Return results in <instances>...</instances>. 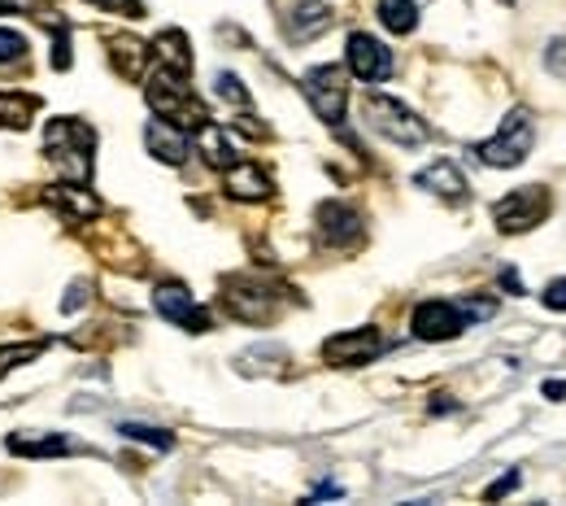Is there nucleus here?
I'll return each instance as SVG.
<instances>
[{
  "label": "nucleus",
  "instance_id": "obj_28",
  "mask_svg": "<svg viewBox=\"0 0 566 506\" xmlns=\"http://www.w3.org/2000/svg\"><path fill=\"white\" fill-rule=\"evenodd\" d=\"M458 310H462L467 319H489V314H493L496 306H493V301H489V297H467V301H462Z\"/></svg>",
  "mask_w": 566,
  "mask_h": 506
},
{
  "label": "nucleus",
  "instance_id": "obj_31",
  "mask_svg": "<svg viewBox=\"0 0 566 506\" xmlns=\"http://www.w3.org/2000/svg\"><path fill=\"white\" fill-rule=\"evenodd\" d=\"M514 485H518V472H510L505 481H496L493 489H489V498H501V494H505V489H514Z\"/></svg>",
  "mask_w": 566,
  "mask_h": 506
},
{
  "label": "nucleus",
  "instance_id": "obj_24",
  "mask_svg": "<svg viewBox=\"0 0 566 506\" xmlns=\"http://www.w3.org/2000/svg\"><path fill=\"white\" fill-rule=\"evenodd\" d=\"M118 433L132 436V441H144V445H157V450H170L175 436L161 433V428H148V424H118Z\"/></svg>",
  "mask_w": 566,
  "mask_h": 506
},
{
  "label": "nucleus",
  "instance_id": "obj_2",
  "mask_svg": "<svg viewBox=\"0 0 566 506\" xmlns=\"http://www.w3.org/2000/svg\"><path fill=\"white\" fill-rule=\"evenodd\" d=\"M44 145H49V157L62 166L66 179H74V184L87 179V171H92V145H96V136H92L87 123H78V118H53L49 132H44Z\"/></svg>",
  "mask_w": 566,
  "mask_h": 506
},
{
  "label": "nucleus",
  "instance_id": "obj_17",
  "mask_svg": "<svg viewBox=\"0 0 566 506\" xmlns=\"http://www.w3.org/2000/svg\"><path fill=\"white\" fill-rule=\"evenodd\" d=\"M332 22H336V13H332L327 4H296V9L287 13V31H292L296 44H301V40H314V35H323V31H332Z\"/></svg>",
  "mask_w": 566,
  "mask_h": 506
},
{
  "label": "nucleus",
  "instance_id": "obj_16",
  "mask_svg": "<svg viewBox=\"0 0 566 506\" xmlns=\"http://www.w3.org/2000/svg\"><path fill=\"white\" fill-rule=\"evenodd\" d=\"M227 193L240 197V202H262V197L271 193V179H266L262 166H253V162H235V166H227Z\"/></svg>",
  "mask_w": 566,
  "mask_h": 506
},
{
  "label": "nucleus",
  "instance_id": "obj_25",
  "mask_svg": "<svg viewBox=\"0 0 566 506\" xmlns=\"http://www.w3.org/2000/svg\"><path fill=\"white\" fill-rule=\"evenodd\" d=\"M44 354V341H35V345H9V350H0V375L4 371H13V366H22V362L40 359Z\"/></svg>",
  "mask_w": 566,
  "mask_h": 506
},
{
  "label": "nucleus",
  "instance_id": "obj_10",
  "mask_svg": "<svg viewBox=\"0 0 566 506\" xmlns=\"http://www.w3.org/2000/svg\"><path fill=\"white\" fill-rule=\"evenodd\" d=\"M222 306L244 323H266L275 314V292L266 285H253V280H227Z\"/></svg>",
  "mask_w": 566,
  "mask_h": 506
},
{
  "label": "nucleus",
  "instance_id": "obj_29",
  "mask_svg": "<svg viewBox=\"0 0 566 506\" xmlns=\"http://www.w3.org/2000/svg\"><path fill=\"white\" fill-rule=\"evenodd\" d=\"M545 66L558 74V79H566V40H554V44H549V53H545Z\"/></svg>",
  "mask_w": 566,
  "mask_h": 506
},
{
  "label": "nucleus",
  "instance_id": "obj_4",
  "mask_svg": "<svg viewBox=\"0 0 566 506\" xmlns=\"http://www.w3.org/2000/svg\"><path fill=\"white\" fill-rule=\"evenodd\" d=\"M554 210V197H549V188L545 184H527V188H518V193H510V197H501L496 202V227L505 231V236H514V231H532L536 223H545V215Z\"/></svg>",
  "mask_w": 566,
  "mask_h": 506
},
{
  "label": "nucleus",
  "instance_id": "obj_27",
  "mask_svg": "<svg viewBox=\"0 0 566 506\" xmlns=\"http://www.w3.org/2000/svg\"><path fill=\"white\" fill-rule=\"evenodd\" d=\"M22 58H27V35H18V31L0 27V66H9V62H22Z\"/></svg>",
  "mask_w": 566,
  "mask_h": 506
},
{
  "label": "nucleus",
  "instance_id": "obj_19",
  "mask_svg": "<svg viewBox=\"0 0 566 506\" xmlns=\"http://www.w3.org/2000/svg\"><path fill=\"white\" fill-rule=\"evenodd\" d=\"M49 206H57V210L66 215V223H87V218L101 210V202H96L87 188H74V184L53 188V193H49Z\"/></svg>",
  "mask_w": 566,
  "mask_h": 506
},
{
  "label": "nucleus",
  "instance_id": "obj_18",
  "mask_svg": "<svg viewBox=\"0 0 566 506\" xmlns=\"http://www.w3.org/2000/svg\"><path fill=\"white\" fill-rule=\"evenodd\" d=\"M197 145H201V157L218 166V171H227V166H235V145H231V136H227V127H218V123H206V127H197Z\"/></svg>",
  "mask_w": 566,
  "mask_h": 506
},
{
  "label": "nucleus",
  "instance_id": "obj_1",
  "mask_svg": "<svg viewBox=\"0 0 566 506\" xmlns=\"http://www.w3.org/2000/svg\"><path fill=\"white\" fill-rule=\"evenodd\" d=\"M144 96H148V105L157 110V118H170L175 127H192V132H197V127L210 123V110L197 101V92L184 83V74L157 71L148 79Z\"/></svg>",
  "mask_w": 566,
  "mask_h": 506
},
{
  "label": "nucleus",
  "instance_id": "obj_9",
  "mask_svg": "<svg viewBox=\"0 0 566 506\" xmlns=\"http://www.w3.org/2000/svg\"><path fill=\"white\" fill-rule=\"evenodd\" d=\"M462 328H467V314L453 301H423L410 319V332L419 341H453L462 337Z\"/></svg>",
  "mask_w": 566,
  "mask_h": 506
},
{
  "label": "nucleus",
  "instance_id": "obj_5",
  "mask_svg": "<svg viewBox=\"0 0 566 506\" xmlns=\"http://www.w3.org/2000/svg\"><path fill=\"white\" fill-rule=\"evenodd\" d=\"M532 114L527 110H514L505 123H501V132H496L493 141H484V145L475 148L480 153V162L484 166H518L527 153H532Z\"/></svg>",
  "mask_w": 566,
  "mask_h": 506
},
{
  "label": "nucleus",
  "instance_id": "obj_14",
  "mask_svg": "<svg viewBox=\"0 0 566 506\" xmlns=\"http://www.w3.org/2000/svg\"><path fill=\"white\" fill-rule=\"evenodd\" d=\"M415 184L427 188V193H436V197H444V202H462V197H467V179H462V171H458L453 162L427 166V171L415 175Z\"/></svg>",
  "mask_w": 566,
  "mask_h": 506
},
{
  "label": "nucleus",
  "instance_id": "obj_11",
  "mask_svg": "<svg viewBox=\"0 0 566 506\" xmlns=\"http://www.w3.org/2000/svg\"><path fill=\"white\" fill-rule=\"evenodd\" d=\"M384 350V332L379 328H354V332H340L323 345V359L336 362V366H361Z\"/></svg>",
  "mask_w": 566,
  "mask_h": 506
},
{
  "label": "nucleus",
  "instance_id": "obj_20",
  "mask_svg": "<svg viewBox=\"0 0 566 506\" xmlns=\"http://www.w3.org/2000/svg\"><path fill=\"white\" fill-rule=\"evenodd\" d=\"M109 58H114V66H118V74H123V79H144V71H148V58H153V49H144L140 40L123 35V40H114Z\"/></svg>",
  "mask_w": 566,
  "mask_h": 506
},
{
  "label": "nucleus",
  "instance_id": "obj_8",
  "mask_svg": "<svg viewBox=\"0 0 566 506\" xmlns=\"http://www.w3.org/2000/svg\"><path fill=\"white\" fill-rule=\"evenodd\" d=\"M345 62H349V74L361 83H384L392 74V49L379 44L375 35H366V31H354L349 49H345Z\"/></svg>",
  "mask_w": 566,
  "mask_h": 506
},
{
  "label": "nucleus",
  "instance_id": "obj_23",
  "mask_svg": "<svg viewBox=\"0 0 566 506\" xmlns=\"http://www.w3.org/2000/svg\"><path fill=\"white\" fill-rule=\"evenodd\" d=\"M9 450L13 454H66L71 445L62 436H40V441H27V436H9Z\"/></svg>",
  "mask_w": 566,
  "mask_h": 506
},
{
  "label": "nucleus",
  "instance_id": "obj_7",
  "mask_svg": "<svg viewBox=\"0 0 566 506\" xmlns=\"http://www.w3.org/2000/svg\"><path fill=\"white\" fill-rule=\"evenodd\" d=\"M153 310L175 323V328H188V332H210V310L197 306V297L184 289V285H157L153 289Z\"/></svg>",
  "mask_w": 566,
  "mask_h": 506
},
{
  "label": "nucleus",
  "instance_id": "obj_13",
  "mask_svg": "<svg viewBox=\"0 0 566 506\" xmlns=\"http://www.w3.org/2000/svg\"><path fill=\"white\" fill-rule=\"evenodd\" d=\"M318 231L327 245H357L361 240V215L349 210L345 202H327L318 206Z\"/></svg>",
  "mask_w": 566,
  "mask_h": 506
},
{
  "label": "nucleus",
  "instance_id": "obj_12",
  "mask_svg": "<svg viewBox=\"0 0 566 506\" xmlns=\"http://www.w3.org/2000/svg\"><path fill=\"white\" fill-rule=\"evenodd\" d=\"M144 145H148V153H153L157 162H166V166H184V162H188L184 127H175V123H166V118H153V123L144 127Z\"/></svg>",
  "mask_w": 566,
  "mask_h": 506
},
{
  "label": "nucleus",
  "instance_id": "obj_32",
  "mask_svg": "<svg viewBox=\"0 0 566 506\" xmlns=\"http://www.w3.org/2000/svg\"><path fill=\"white\" fill-rule=\"evenodd\" d=\"M563 393H566V384H563V380H558V384H554V380L545 384V397H563Z\"/></svg>",
  "mask_w": 566,
  "mask_h": 506
},
{
  "label": "nucleus",
  "instance_id": "obj_15",
  "mask_svg": "<svg viewBox=\"0 0 566 506\" xmlns=\"http://www.w3.org/2000/svg\"><path fill=\"white\" fill-rule=\"evenodd\" d=\"M153 58H157V66L170 74H192V49H188V35L184 31H161L157 40H153Z\"/></svg>",
  "mask_w": 566,
  "mask_h": 506
},
{
  "label": "nucleus",
  "instance_id": "obj_22",
  "mask_svg": "<svg viewBox=\"0 0 566 506\" xmlns=\"http://www.w3.org/2000/svg\"><path fill=\"white\" fill-rule=\"evenodd\" d=\"M35 114V101L31 96H18V92H0V127L9 132H22Z\"/></svg>",
  "mask_w": 566,
  "mask_h": 506
},
{
  "label": "nucleus",
  "instance_id": "obj_6",
  "mask_svg": "<svg viewBox=\"0 0 566 506\" xmlns=\"http://www.w3.org/2000/svg\"><path fill=\"white\" fill-rule=\"evenodd\" d=\"M305 101L310 110L323 118V123H340L345 118V105H349V83H345V71L340 66H314L305 74Z\"/></svg>",
  "mask_w": 566,
  "mask_h": 506
},
{
  "label": "nucleus",
  "instance_id": "obj_26",
  "mask_svg": "<svg viewBox=\"0 0 566 506\" xmlns=\"http://www.w3.org/2000/svg\"><path fill=\"white\" fill-rule=\"evenodd\" d=\"M213 92H218L222 101H231L235 110H240V105H249V87H244L235 74H218V79H213Z\"/></svg>",
  "mask_w": 566,
  "mask_h": 506
},
{
  "label": "nucleus",
  "instance_id": "obj_30",
  "mask_svg": "<svg viewBox=\"0 0 566 506\" xmlns=\"http://www.w3.org/2000/svg\"><path fill=\"white\" fill-rule=\"evenodd\" d=\"M545 306H549V310H566V280H549V289H545Z\"/></svg>",
  "mask_w": 566,
  "mask_h": 506
},
{
  "label": "nucleus",
  "instance_id": "obj_21",
  "mask_svg": "<svg viewBox=\"0 0 566 506\" xmlns=\"http://www.w3.org/2000/svg\"><path fill=\"white\" fill-rule=\"evenodd\" d=\"M379 22L392 35H410L419 27V4L415 0H379Z\"/></svg>",
  "mask_w": 566,
  "mask_h": 506
},
{
  "label": "nucleus",
  "instance_id": "obj_3",
  "mask_svg": "<svg viewBox=\"0 0 566 506\" xmlns=\"http://www.w3.org/2000/svg\"><path fill=\"white\" fill-rule=\"evenodd\" d=\"M366 123H370L379 136H388L392 145L415 148L427 141L423 118H415V110L401 105V101H392V96H366Z\"/></svg>",
  "mask_w": 566,
  "mask_h": 506
}]
</instances>
